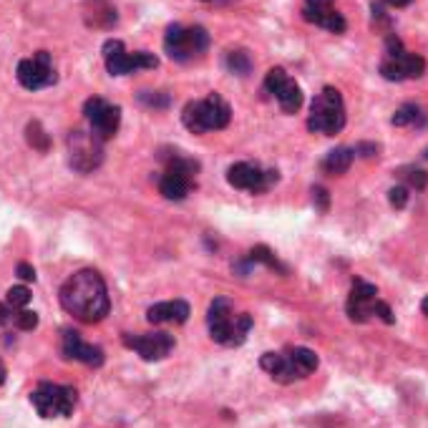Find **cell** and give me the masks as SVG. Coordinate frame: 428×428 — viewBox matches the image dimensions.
Segmentation results:
<instances>
[{"label":"cell","mask_w":428,"mask_h":428,"mask_svg":"<svg viewBox=\"0 0 428 428\" xmlns=\"http://www.w3.org/2000/svg\"><path fill=\"white\" fill-rule=\"evenodd\" d=\"M313 202L320 212H328V207H330V194H328V189L315 187L313 189Z\"/></svg>","instance_id":"cell-35"},{"label":"cell","mask_w":428,"mask_h":428,"mask_svg":"<svg viewBox=\"0 0 428 428\" xmlns=\"http://www.w3.org/2000/svg\"><path fill=\"white\" fill-rule=\"evenodd\" d=\"M370 11H373V20H378V23H386V25H388V15H386V11H383V6L373 3V6H370Z\"/></svg>","instance_id":"cell-40"},{"label":"cell","mask_w":428,"mask_h":428,"mask_svg":"<svg viewBox=\"0 0 428 428\" xmlns=\"http://www.w3.org/2000/svg\"><path fill=\"white\" fill-rule=\"evenodd\" d=\"M388 202H391L393 209H403V207L408 205V189L393 187L391 192H388Z\"/></svg>","instance_id":"cell-33"},{"label":"cell","mask_w":428,"mask_h":428,"mask_svg":"<svg viewBox=\"0 0 428 428\" xmlns=\"http://www.w3.org/2000/svg\"><path fill=\"white\" fill-rule=\"evenodd\" d=\"M103 60H106V71L111 76H127V73H134V60L131 53H127L124 43L116 41V38H109L103 43Z\"/></svg>","instance_id":"cell-15"},{"label":"cell","mask_w":428,"mask_h":428,"mask_svg":"<svg viewBox=\"0 0 428 428\" xmlns=\"http://www.w3.org/2000/svg\"><path fill=\"white\" fill-rule=\"evenodd\" d=\"M194 181L187 179V176L181 174H174V171H167V174L159 179V192L167 197V200H174V202H181L192 192Z\"/></svg>","instance_id":"cell-17"},{"label":"cell","mask_w":428,"mask_h":428,"mask_svg":"<svg viewBox=\"0 0 428 428\" xmlns=\"http://www.w3.org/2000/svg\"><path fill=\"white\" fill-rule=\"evenodd\" d=\"M3 383H6V365L0 363V386H3Z\"/></svg>","instance_id":"cell-42"},{"label":"cell","mask_w":428,"mask_h":428,"mask_svg":"<svg viewBox=\"0 0 428 428\" xmlns=\"http://www.w3.org/2000/svg\"><path fill=\"white\" fill-rule=\"evenodd\" d=\"M60 308L81 323H101L111 310L109 290L96 270H79L60 285Z\"/></svg>","instance_id":"cell-1"},{"label":"cell","mask_w":428,"mask_h":428,"mask_svg":"<svg viewBox=\"0 0 428 428\" xmlns=\"http://www.w3.org/2000/svg\"><path fill=\"white\" fill-rule=\"evenodd\" d=\"M36 410L43 418H66L73 413L79 403V393L71 386H58V383H41L30 396Z\"/></svg>","instance_id":"cell-7"},{"label":"cell","mask_w":428,"mask_h":428,"mask_svg":"<svg viewBox=\"0 0 428 428\" xmlns=\"http://www.w3.org/2000/svg\"><path fill=\"white\" fill-rule=\"evenodd\" d=\"M229 119H232V109L219 93H209L202 101H189L181 111V121L192 134H205L212 129L217 131L227 127Z\"/></svg>","instance_id":"cell-4"},{"label":"cell","mask_w":428,"mask_h":428,"mask_svg":"<svg viewBox=\"0 0 428 428\" xmlns=\"http://www.w3.org/2000/svg\"><path fill=\"white\" fill-rule=\"evenodd\" d=\"M127 348H134L144 361H162L174 350V335L169 332H146V335H124Z\"/></svg>","instance_id":"cell-12"},{"label":"cell","mask_w":428,"mask_h":428,"mask_svg":"<svg viewBox=\"0 0 428 428\" xmlns=\"http://www.w3.org/2000/svg\"><path fill=\"white\" fill-rule=\"evenodd\" d=\"M63 356L68 358V361H81L86 363V365H93V368H98L103 363V350L98 348V345H91V343H84V338H81L76 330H66L63 332Z\"/></svg>","instance_id":"cell-13"},{"label":"cell","mask_w":428,"mask_h":428,"mask_svg":"<svg viewBox=\"0 0 428 428\" xmlns=\"http://www.w3.org/2000/svg\"><path fill=\"white\" fill-rule=\"evenodd\" d=\"M423 157H426V159H428V149H426V154H423Z\"/></svg>","instance_id":"cell-44"},{"label":"cell","mask_w":428,"mask_h":428,"mask_svg":"<svg viewBox=\"0 0 428 428\" xmlns=\"http://www.w3.org/2000/svg\"><path fill=\"white\" fill-rule=\"evenodd\" d=\"M207 325H209V335L214 343L219 345H242L247 332L252 330V315L240 313L235 315L232 302L217 297V300L209 305V313H207Z\"/></svg>","instance_id":"cell-2"},{"label":"cell","mask_w":428,"mask_h":428,"mask_svg":"<svg viewBox=\"0 0 428 428\" xmlns=\"http://www.w3.org/2000/svg\"><path fill=\"white\" fill-rule=\"evenodd\" d=\"M308 129L313 134H325V136H335L345 129V103L338 89L325 86L315 96L313 106H310Z\"/></svg>","instance_id":"cell-5"},{"label":"cell","mask_w":428,"mask_h":428,"mask_svg":"<svg viewBox=\"0 0 428 428\" xmlns=\"http://www.w3.org/2000/svg\"><path fill=\"white\" fill-rule=\"evenodd\" d=\"M15 76H18V84L28 91L46 89V86H53L58 81L48 51H38V53H33V58L20 60Z\"/></svg>","instance_id":"cell-9"},{"label":"cell","mask_w":428,"mask_h":428,"mask_svg":"<svg viewBox=\"0 0 428 428\" xmlns=\"http://www.w3.org/2000/svg\"><path fill=\"white\" fill-rule=\"evenodd\" d=\"M227 68L237 76H247L252 71V58L247 51H229L227 53Z\"/></svg>","instance_id":"cell-22"},{"label":"cell","mask_w":428,"mask_h":428,"mask_svg":"<svg viewBox=\"0 0 428 428\" xmlns=\"http://www.w3.org/2000/svg\"><path fill=\"white\" fill-rule=\"evenodd\" d=\"M380 76L386 81H403V76H401V68L398 63L393 58H386L383 63H380Z\"/></svg>","instance_id":"cell-32"},{"label":"cell","mask_w":428,"mask_h":428,"mask_svg":"<svg viewBox=\"0 0 428 428\" xmlns=\"http://www.w3.org/2000/svg\"><path fill=\"white\" fill-rule=\"evenodd\" d=\"M421 109H418L416 103H403L396 114H393V127H410V124H416L418 119H421Z\"/></svg>","instance_id":"cell-25"},{"label":"cell","mask_w":428,"mask_h":428,"mask_svg":"<svg viewBox=\"0 0 428 428\" xmlns=\"http://www.w3.org/2000/svg\"><path fill=\"white\" fill-rule=\"evenodd\" d=\"M164 51L169 53L171 60H184L194 58L192 48H189V38H187V28H181V25H169L167 28V36H164Z\"/></svg>","instance_id":"cell-16"},{"label":"cell","mask_w":428,"mask_h":428,"mask_svg":"<svg viewBox=\"0 0 428 428\" xmlns=\"http://www.w3.org/2000/svg\"><path fill=\"white\" fill-rule=\"evenodd\" d=\"M287 79L290 76L285 73V68H270V71H267V79H265V89L270 91V93H278Z\"/></svg>","instance_id":"cell-29"},{"label":"cell","mask_w":428,"mask_h":428,"mask_svg":"<svg viewBox=\"0 0 428 428\" xmlns=\"http://www.w3.org/2000/svg\"><path fill=\"white\" fill-rule=\"evenodd\" d=\"M383 3H388L391 8H406V6H410L413 0H383Z\"/></svg>","instance_id":"cell-41"},{"label":"cell","mask_w":428,"mask_h":428,"mask_svg":"<svg viewBox=\"0 0 428 428\" xmlns=\"http://www.w3.org/2000/svg\"><path fill=\"white\" fill-rule=\"evenodd\" d=\"M189 305L184 300H171V302H157L146 310V320L154 323V325H162V323H174V325H181L189 320Z\"/></svg>","instance_id":"cell-14"},{"label":"cell","mask_w":428,"mask_h":428,"mask_svg":"<svg viewBox=\"0 0 428 428\" xmlns=\"http://www.w3.org/2000/svg\"><path fill=\"white\" fill-rule=\"evenodd\" d=\"M353 159H356V151L348 149V146H338V149H332L325 154V159H323V171L330 176H340L345 174V171L350 169V164H353Z\"/></svg>","instance_id":"cell-18"},{"label":"cell","mask_w":428,"mask_h":428,"mask_svg":"<svg viewBox=\"0 0 428 428\" xmlns=\"http://www.w3.org/2000/svg\"><path fill=\"white\" fill-rule=\"evenodd\" d=\"M68 162L76 171L81 174H89L103 162V146H101V139H98L96 134L91 131H71L68 134Z\"/></svg>","instance_id":"cell-8"},{"label":"cell","mask_w":428,"mask_h":428,"mask_svg":"<svg viewBox=\"0 0 428 428\" xmlns=\"http://www.w3.org/2000/svg\"><path fill=\"white\" fill-rule=\"evenodd\" d=\"M131 60H134V68L139 71V68H157L159 66V58L154 53H146V51H136L131 53Z\"/></svg>","instance_id":"cell-31"},{"label":"cell","mask_w":428,"mask_h":428,"mask_svg":"<svg viewBox=\"0 0 428 428\" xmlns=\"http://www.w3.org/2000/svg\"><path fill=\"white\" fill-rule=\"evenodd\" d=\"M393 60L398 63L403 81H406V79H421L423 73H426V60H423L418 53H408V51H406V53L401 56V58H393Z\"/></svg>","instance_id":"cell-20"},{"label":"cell","mask_w":428,"mask_h":428,"mask_svg":"<svg viewBox=\"0 0 428 428\" xmlns=\"http://www.w3.org/2000/svg\"><path fill=\"white\" fill-rule=\"evenodd\" d=\"M25 139H28V144L36 151H48L51 149L48 134L43 131V127L38 124V121H30L28 127H25Z\"/></svg>","instance_id":"cell-21"},{"label":"cell","mask_w":428,"mask_h":428,"mask_svg":"<svg viewBox=\"0 0 428 428\" xmlns=\"http://www.w3.org/2000/svg\"><path fill=\"white\" fill-rule=\"evenodd\" d=\"M139 101L144 103V106H151V109H167L171 103L169 96H167V93H159V91H141Z\"/></svg>","instance_id":"cell-27"},{"label":"cell","mask_w":428,"mask_h":428,"mask_svg":"<svg viewBox=\"0 0 428 428\" xmlns=\"http://www.w3.org/2000/svg\"><path fill=\"white\" fill-rule=\"evenodd\" d=\"M401 176H403V179L408 181V187L416 189V192H421V189L428 187V174L423 169H406Z\"/></svg>","instance_id":"cell-30"},{"label":"cell","mask_w":428,"mask_h":428,"mask_svg":"<svg viewBox=\"0 0 428 428\" xmlns=\"http://www.w3.org/2000/svg\"><path fill=\"white\" fill-rule=\"evenodd\" d=\"M305 6L315 8V11H330L332 8V0H305Z\"/></svg>","instance_id":"cell-39"},{"label":"cell","mask_w":428,"mask_h":428,"mask_svg":"<svg viewBox=\"0 0 428 428\" xmlns=\"http://www.w3.org/2000/svg\"><path fill=\"white\" fill-rule=\"evenodd\" d=\"M84 116L86 121L91 124L93 134H96L98 139L106 141L111 139L116 131H119V124H121V109L119 106H111L106 103L103 98L93 96L84 103Z\"/></svg>","instance_id":"cell-11"},{"label":"cell","mask_w":428,"mask_h":428,"mask_svg":"<svg viewBox=\"0 0 428 428\" xmlns=\"http://www.w3.org/2000/svg\"><path fill=\"white\" fill-rule=\"evenodd\" d=\"M30 290L25 287V285H15V287H11L8 290V297H6V302L11 305L13 310H23L25 305L30 302Z\"/></svg>","instance_id":"cell-26"},{"label":"cell","mask_w":428,"mask_h":428,"mask_svg":"<svg viewBox=\"0 0 428 428\" xmlns=\"http://www.w3.org/2000/svg\"><path fill=\"white\" fill-rule=\"evenodd\" d=\"M13 315H15V310H13L8 302H0V325H8V323H13Z\"/></svg>","instance_id":"cell-38"},{"label":"cell","mask_w":428,"mask_h":428,"mask_svg":"<svg viewBox=\"0 0 428 428\" xmlns=\"http://www.w3.org/2000/svg\"><path fill=\"white\" fill-rule=\"evenodd\" d=\"M249 262H252V265H267V267H272V270H280V272H287L285 270L283 265H280L278 262V257H275V254L270 252V247H265V245H257V247H252V252H249Z\"/></svg>","instance_id":"cell-23"},{"label":"cell","mask_w":428,"mask_h":428,"mask_svg":"<svg viewBox=\"0 0 428 428\" xmlns=\"http://www.w3.org/2000/svg\"><path fill=\"white\" fill-rule=\"evenodd\" d=\"M403 53H406V48H403V43H401V38L391 33V36L386 38V58H401Z\"/></svg>","instance_id":"cell-34"},{"label":"cell","mask_w":428,"mask_h":428,"mask_svg":"<svg viewBox=\"0 0 428 428\" xmlns=\"http://www.w3.org/2000/svg\"><path fill=\"white\" fill-rule=\"evenodd\" d=\"M259 368L267 370L278 383H295L318 370V356L310 348H292L287 353H265L259 358Z\"/></svg>","instance_id":"cell-3"},{"label":"cell","mask_w":428,"mask_h":428,"mask_svg":"<svg viewBox=\"0 0 428 428\" xmlns=\"http://www.w3.org/2000/svg\"><path fill=\"white\" fill-rule=\"evenodd\" d=\"M15 275H18L20 280H25V283H33V280H36V270H33V265H28V262H20V265L15 267Z\"/></svg>","instance_id":"cell-37"},{"label":"cell","mask_w":428,"mask_h":428,"mask_svg":"<svg viewBox=\"0 0 428 428\" xmlns=\"http://www.w3.org/2000/svg\"><path fill=\"white\" fill-rule=\"evenodd\" d=\"M421 310H423V315H428V297H423V302H421Z\"/></svg>","instance_id":"cell-43"},{"label":"cell","mask_w":428,"mask_h":428,"mask_svg":"<svg viewBox=\"0 0 428 428\" xmlns=\"http://www.w3.org/2000/svg\"><path fill=\"white\" fill-rule=\"evenodd\" d=\"M275 98H278L280 109H283L285 114H297V111H300V106H302V91L292 79L285 81L283 89L275 93Z\"/></svg>","instance_id":"cell-19"},{"label":"cell","mask_w":428,"mask_h":428,"mask_svg":"<svg viewBox=\"0 0 428 428\" xmlns=\"http://www.w3.org/2000/svg\"><path fill=\"white\" fill-rule=\"evenodd\" d=\"M13 325L18 328V330H33V328H38V313H33V310H15Z\"/></svg>","instance_id":"cell-28"},{"label":"cell","mask_w":428,"mask_h":428,"mask_svg":"<svg viewBox=\"0 0 428 428\" xmlns=\"http://www.w3.org/2000/svg\"><path fill=\"white\" fill-rule=\"evenodd\" d=\"M227 181L235 189H247L252 194H262L267 189H272L280 181V171L278 169H267L262 171L257 164H247L240 162L235 167H229L227 171Z\"/></svg>","instance_id":"cell-10"},{"label":"cell","mask_w":428,"mask_h":428,"mask_svg":"<svg viewBox=\"0 0 428 428\" xmlns=\"http://www.w3.org/2000/svg\"><path fill=\"white\" fill-rule=\"evenodd\" d=\"M348 318L353 323H365L373 315H378L383 323L393 325L396 318H393V310L388 302L378 300V287L365 280H353V287H350V297H348Z\"/></svg>","instance_id":"cell-6"},{"label":"cell","mask_w":428,"mask_h":428,"mask_svg":"<svg viewBox=\"0 0 428 428\" xmlns=\"http://www.w3.org/2000/svg\"><path fill=\"white\" fill-rule=\"evenodd\" d=\"M353 151H356V157H363V159H373V157H378V146L370 144V141H363V144H358Z\"/></svg>","instance_id":"cell-36"},{"label":"cell","mask_w":428,"mask_h":428,"mask_svg":"<svg viewBox=\"0 0 428 428\" xmlns=\"http://www.w3.org/2000/svg\"><path fill=\"white\" fill-rule=\"evenodd\" d=\"M187 38H189V48H192L194 56L205 53V51L209 48V33H207L202 25H192V28H187Z\"/></svg>","instance_id":"cell-24"}]
</instances>
